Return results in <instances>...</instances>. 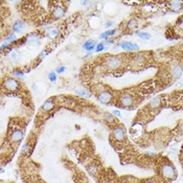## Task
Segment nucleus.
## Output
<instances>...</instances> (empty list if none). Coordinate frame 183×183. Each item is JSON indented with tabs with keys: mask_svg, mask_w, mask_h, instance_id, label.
Returning <instances> with one entry per match:
<instances>
[{
	"mask_svg": "<svg viewBox=\"0 0 183 183\" xmlns=\"http://www.w3.org/2000/svg\"><path fill=\"white\" fill-rule=\"evenodd\" d=\"M160 174L164 179L168 180H173L177 177V171L175 166L171 163H163L160 168Z\"/></svg>",
	"mask_w": 183,
	"mask_h": 183,
	"instance_id": "obj_1",
	"label": "nucleus"
},
{
	"mask_svg": "<svg viewBox=\"0 0 183 183\" xmlns=\"http://www.w3.org/2000/svg\"><path fill=\"white\" fill-rule=\"evenodd\" d=\"M20 82L16 78H5L2 81V87L8 92H16L20 89Z\"/></svg>",
	"mask_w": 183,
	"mask_h": 183,
	"instance_id": "obj_2",
	"label": "nucleus"
},
{
	"mask_svg": "<svg viewBox=\"0 0 183 183\" xmlns=\"http://www.w3.org/2000/svg\"><path fill=\"white\" fill-rule=\"evenodd\" d=\"M121 65H123V60L118 55H110L105 61L106 68L109 69L110 71L118 70L121 67Z\"/></svg>",
	"mask_w": 183,
	"mask_h": 183,
	"instance_id": "obj_3",
	"label": "nucleus"
},
{
	"mask_svg": "<svg viewBox=\"0 0 183 183\" xmlns=\"http://www.w3.org/2000/svg\"><path fill=\"white\" fill-rule=\"evenodd\" d=\"M134 96L129 92H123L121 94V96L118 97V102H119V105L123 108H130L134 105Z\"/></svg>",
	"mask_w": 183,
	"mask_h": 183,
	"instance_id": "obj_4",
	"label": "nucleus"
},
{
	"mask_svg": "<svg viewBox=\"0 0 183 183\" xmlns=\"http://www.w3.org/2000/svg\"><path fill=\"white\" fill-rule=\"evenodd\" d=\"M65 14H66L65 8H64L63 5L59 4V3H57L55 6L51 8V13H50V15H51V17H53V19H55V20H59V19L63 18L64 16H65Z\"/></svg>",
	"mask_w": 183,
	"mask_h": 183,
	"instance_id": "obj_5",
	"label": "nucleus"
},
{
	"mask_svg": "<svg viewBox=\"0 0 183 183\" xmlns=\"http://www.w3.org/2000/svg\"><path fill=\"white\" fill-rule=\"evenodd\" d=\"M97 100L100 103L104 104V105H109L113 100V94L109 90H102L97 94Z\"/></svg>",
	"mask_w": 183,
	"mask_h": 183,
	"instance_id": "obj_6",
	"label": "nucleus"
},
{
	"mask_svg": "<svg viewBox=\"0 0 183 183\" xmlns=\"http://www.w3.org/2000/svg\"><path fill=\"white\" fill-rule=\"evenodd\" d=\"M112 137L116 141H123L126 137V130L121 126H117L113 129L112 131Z\"/></svg>",
	"mask_w": 183,
	"mask_h": 183,
	"instance_id": "obj_7",
	"label": "nucleus"
},
{
	"mask_svg": "<svg viewBox=\"0 0 183 183\" xmlns=\"http://www.w3.org/2000/svg\"><path fill=\"white\" fill-rule=\"evenodd\" d=\"M23 137H24V133L21 129H14L10 134V140L13 143H19L22 141Z\"/></svg>",
	"mask_w": 183,
	"mask_h": 183,
	"instance_id": "obj_8",
	"label": "nucleus"
},
{
	"mask_svg": "<svg viewBox=\"0 0 183 183\" xmlns=\"http://www.w3.org/2000/svg\"><path fill=\"white\" fill-rule=\"evenodd\" d=\"M40 41H41V37L36 33L29 34V35H27L25 37V39H23V43H26V44L32 46L38 45L40 43Z\"/></svg>",
	"mask_w": 183,
	"mask_h": 183,
	"instance_id": "obj_9",
	"label": "nucleus"
},
{
	"mask_svg": "<svg viewBox=\"0 0 183 183\" xmlns=\"http://www.w3.org/2000/svg\"><path fill=\"white\" fill-rule=\"evenodd\" d=\"M118 46L123 50H128V51H137L139 49V46L135 43H132V42H128V41H126V42H121L118 44Z\"/></svg>",
	"mask_w": 183,
	"mask_h": 183,
	"instance_id": "obj_10",
	"label": "nucleus"
},
{
	"mask_svg": "<svg viewBox=\"0 0 183 183\" xmlns=\"http://www.w3.org/2000/svg\"><path fill=\"white\" fill-rule=\"evenodd\" d=\"M25 22L22 20H16L14 22L12 26V29H13V33H16V34H21L24 30L25 28Z\"/></svg>",
	"mask_w": 183,
	"mask_h": 183,
	"instance_id": "obj_11",
	"label": "nucleus"
},
{
	"mask_svg": "<svg viewBox=\"0 0 183 183\" xmlns=\"http://www.w3.org/2000/svg\"><path fill=\"white\" fill-rule=\"evenodd\" d=\"M168 8L173 12H180L181 10H183V1H179V0H175V1H170L168 2Z\"/></svg>",
	"mask_w": 183,
	"mask_h": 183,
	"instance_id": "obj_12",
	"label": "nucleus"
},
{
	"mask_svg": "<svg viewBox=\"0 0 183 183\" xmlns=\"http://www.w3.org/2000/svg\"><path fill=\"white\" fill-rule=\"evenodd\" d=\"M183 73V68L180 64H177V65H174L173 68H172L171 74L173 76L174 80H178V79L181 78V75Z\"/></svg>",
	"mask_w": 183,
	"mask_h": 183,
	"instance_id": "obj_13",
	"label": "nucleus"
},
{
	"mask_svg": "<svg viewBox=\"0 0 183 183\" xmlns=\"http://www.w3.org/2000/svg\"><path fill=\"white\" fill-rule=\"evenodd\" d=\"M59 34H60V29L57 26H51V27L47 28L45 32V36L47 38H49V39H51V40H53V39L58 37Z\"/></svg>",
	"mask_w": 183,
	"mask_h": 183,
	"instance_id": "obj_14",
	"label": "nucleus"
},
{
	"mask_svg": "<svg viewBox=\"0 0 183 183\" xmlns=\"http://www.w3.org/2000/svg\"><path fill=\"white\" fill-rule=\"evenodd\" d=\"M55 104L53 100H46L45 102L43 103L41 109H42L43 112L47 113V112H50V111H53V109H55Z\"/></svg>",
	"mask_w": 183,
	"mask_h": 183,
	"instance_id": "obj_15",
	"label": "nucleus"
},
{
	"mask_svg": "<svg viewBox=\"0 0 183 183\" xmlns=\"http://www.w3.org/2000/svg\"><path fill=\"white\" fill-rule=\"evenodd\" d=\"M96 45L97 44H96V42L94 40H87L83 44V49L85 51H88V53H91L92 50H95Z\"/></svg>",
	"mask_w": 183,
	"mask_h": 183,
	"instance_id": "obj_16",
	"label": "nucleus"
},
{
	"mask_svg": "<svg viewBox=\"0 0 183 183\" xmlns=\"http://www.w3.org/2000/svg\"><path fill=\"white\" fill-rule=\"evenodd\" d=\"M74 93L76 94V95L81 96V97L83 98H90L91 96V93L89 92L88 90H86V89H83V88H80V89H75L74 90Z\"/></svg>",
	"mask_w": 183,
	"mask_h": 183,
	"instance_id": "obj_17",
	"label": "nucleus"
},
{
	"mask_svg": "<svg viewBox=\"0 0 183 183\" xmlns=\"http://www.w3.org/2000/svg\"><path fill=\"white\" fill-rule=\"evenodd\" d=\"M160 106H161V96H156V97H154L153 100L150 102V104H149V107L152 109L159 108Z\"/></svg>",
	"mask_w": 183,
	"mask_h": 183,
	"instance_id": "obj_18",
	"label": "nucleus"
},
{
	"mask_svg": "<svg viewBox=\"0 0 183 183\" xmlns=\"http://www.w3.org/2000/svg\"><path fill=\"white\" fill-rule=\"evenodd\" d=\"M19 58H20V53H19V51H18L16 48L12 49L10 51V53H8V59H10L12 62H17V61L19 60Z\"/></svg>",
	"mask_w": 183,
	"mask_h": 183,
	"instance_id": "obj_19",
	"label": "nucleus"
},
{
	"mask_svg": "<svg viewBox=\"0 0 183 183\" xmlns=\"http://www.w3.org/2000/svg\"><path fill=\"white\" fill-rule=\"evenodd\" d=\"M115 33H116V29H108V30H106L105 33L100 34V39H105V40H107V39H109L110 37L115 35Z\"/></svg>",
	"mask_w": 183,
	"mask_h": 183,
	"instance_id": "obj_20",
	"label": "nucleus"
},
{
	"mask_svg": "<svg viewBox=\"0 0 183 183\" xmlns=\"http://www.w3.org/2000/svg\"><path fill=\"white\" fill-rule=\"evenodd\" d=\"M4 42H8V43H10V44L17 42V36H16V34H14V33L8 34L4 39Z\"/></svg>",
	"mask_w": 183,
	"mask_h": 183,
	"instance_id": "obj_21",
	"label": "nucleus"
},
{
	"mask_svg": "<svg viewBox=\"0 0 183 183\" xmlns=\"http://www.w3.org/2000/svg\"><path fill=\"white\" fill-rule=\"evenodd\" d=\"M12 74L15 76L16 79H24L25 78V73H24V71H22V70H20V69H15V70L13 71L12 72Z\"/></svg>",
	"mask_w": 183,
	"mask_h": 183,
	"instance_id": "obj_22",
	"label": "nucleus"
},
{
	"mask_svg": "<svg viewBox=\"0 0 183 183\" xmlns=\"http://www.w3.org/2000/svg\"><path fill=\"white\" fill-rule=\"evenodd\" d=\"M57 79H58V76H57V72L55 71H50L48 73V80H49L50 83L55 84L57 82Z\"/></svg>",
	"mask_w": 183,
	"mask_h": 183,
	"instance_id": "obj_23",
	"label": "nucleus"
},
{
	"mask_svg": "<svg viewBox=\"0 0 183 183\" xmlns=\"http://www.w3.org/2000/svg\"><path fill=\"white\" fill-rule=\"evenodd\" d=\"M127 27H128L129 29H131V30L135 29V28L137 27V21H136L135 19H132V20H130L128 22V24H127Z\"/></svg>",
	"mask_w": 183,
	"mask_h": 183,
	"instance_id": "obj_24",
	"label": "nucleus"
},
{
	"mask_svg": "<svg viewBox=\"0 0 183 183\" xmlns=\"http://www.w3.org/2000/svg\"><path fill=\"white\" fill-rule=\"evenodd\" d=\"M136 35H137L139 38H141V39H143V40H149V39H151V35L149 33H142V32H139V33H136Z\"/></svg>",
	"mask_w": 183,
	"mask_h": 183,
	"instance_id": "obj_25",
	"label": "nucleus"
},
{
	"mask_svg": "<svg viewBox=\"0 0 183 183\" xmlns=\"http://www.w3.org/2000/svg\"><path fill=\"white\" fill-rule=\"evenodd\" d=\"M106 49V45L105 43L100 42L98 43L97 45H96V48H95V53H102V51H104V50Z\"/></svg>",
	"mask_w": 183,
	"mask_h": 183,
	"instance_id": "obj_26",
	"label": "nucleus"
},
{
	"mask_svg": "<svg viewBox=\"0 0 183 183\" xmlns=\"http://www.w3.org/2000/svg\"><path fill=\"white\" fill-rule=\"evenodd\" d=\"M66 71V67L65 66H58V68L55 69V72L57 74H62Z\"/></svg>",
	"mask_w": 183,
	"mask_h": 183,
	"instance_id": "obj_27",
	"label": "nucleus"
},
{
	"mask_svg": "<svg viewBox=\"0 0 183 183\" xmlns=\"http://www.w3.org/2000/svg\"><path fill=\"white\" fill-rule=\"evenodd\" d=\"M114 117H115V116H113V114H110V113H106L105 114L106 121H108L109 123H112V121H114Z\"/></svg>",
	"mask_w": 183,
	"mask_h": 183,
	"instance_id": "obj_28",
	"label": "nucleus"
},
{
	"mask_svg": "<svg viewBox=\"0 0 183 183\" xmlns=\"http://www.w3.org/2000/svg\"><path fill=\"white\" fill-rule=\"evenodd\" d=\"M112 114H113V116H115V117H119V116L121 115V113L119 110H113Z\"/></svg>",
	"mask_w": 183,
	"mask_h": 183,
	"instance_id": "obj_29",
	"label": "nucleus"
},
{
	"mask_svg": "<svg viewBox=\"0 0 183 183\" xmlns=\"http://www.w3.org/2000/svg\"><path fill=\"white\" fill-rule=\"evenodd\" d=\"M10 45H11L10 43H8V42H3L2 44H1V47H0V48H1V50H4L5 48H8Z\"/></svg>",
	"mask_w": 183,
	"mask_h": 183,
	"instance_id": "obj_30",
	"label": "nucleus"
},
{
	"mask_svg": "<svg viewBox=\"0 0 183 183\" xmlns=\"http://www.w3.org/2000/svg\"><path fill=\"white\" fill-rule=\"evenodd\" d=\"M113 25H114V22H112V21H108V22H106V24H105V27L106 28H110V27H112Z\"/></svg>",
	"mask_w": 183,
	"mask_h": 183,
	"instance_id": "obj_31",
	"label": "nucleus"
},
{
	"mask_svg": "<svg viewBox=\"0 0 183 183\" xmlns=\"http://www.w3.org/2000/svg\"><path fill=\"white\" fill-rule=\"evenodd\" d=\"M113 43H114V40H113V39H110V38H109V39L106 40V44H107V45H111V44H113Z\"/></svg>",
	"mask_w": 183,
	"mask_h": 183,
	"instance_id": "obj_32",
	"label": "nucleus"
},
{
	"mask_svg": "<svg viewBox=\"0 0 183 183\" xmlns=\"http://www.w3.org/2000/svg\"><path fill=\"white\" fill-rule=\"evenodd\" d=\"M178 24L180 25L181 27L183 28V16H182V17L180 18V19H179V21H178Z\"/></svg>",
	"mask_w": 183,
	"mask_h": 183,
	"instance_id": "obj_33",
	"label": "nucleus"
},
{
	"mask_svg": "<svg viewBox=\"0 0 183 183\" xmlns=\"http://www.w3.org/2000/svg\"><path fill=\"white\" fill-rule=\"evenodd\" d=\"M88 3H89L88 1H81V5H83V6L84 5H87Z\"/></svg>",
	"mask_w": 183,
	"mask_h": 183,
	"instance_id": "obj_34",
	"label": "nucleus"
},
{
	"mask_svg": "<svg viewBox=\"0 0 183 183\" xmlns=\"http://www.w3.org/2000/svg\"><path fill=\"white\" fill-rule=\"evenodd\" d=\"M180 133L183 135V123H181L180 125Z\"/></svg>",
	"mask_w": 183,
	"mask_h": 183,
	"instance_id": "obj_35",
	"label": "nucleus"
},
{
	"mask_svg": "<svg viewBox=\"0 0 183 183\" xmlns=\"http://www.w3.org/2000/svg\"><path fill=\"white\" fill-rule=\"evenodd\" d=\"M144 183H156L155 181H153V180H148V181H146Z\"/></svg>",
	"mask_w": 183,
	"mask_h": 183,
	"instance_id": "obj_36",
	"label": "nucleus"
}]
</instances>
